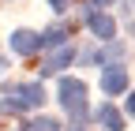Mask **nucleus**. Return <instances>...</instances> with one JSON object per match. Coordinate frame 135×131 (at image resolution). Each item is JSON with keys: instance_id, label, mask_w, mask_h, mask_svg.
Masks as SVG:
<instances>
[{"instance_id": "nucleus-1", "label": "nucleus", "mask_w": 135, "mask_h": 131, "mask_svg": "<svg viewBox=\"0 0 135 131\" xmlns=\"http://www.w3.org/2000/svg\"><path fill=\"white\" fill-rule=\"evenodd\" d=\"M56 101L64 105V112L71 116V124H86V83L71 75H60L56 83Z\"/></svg>"}, {"instance_id": "nucleus-2", "label": "nucleus", "mask_w": 135, "mask_h": 131, "mask_svg": "<svg viewBox=\"0 0 135 131\" xmlns=\"http://www.w3.org/2000/svg\"><path fill=\"white\" fill-rule=\"evenodd\" d=\"M45 86L41 79L38 83H4V101L15 109V112H26V109H41L45 105Z\"/></svg>"}, {"instance_id": "nucleus-3", "label": "nucleus", "mask_w": 135, "mask_h": 131, "mask_svg": "<svg viewBox=\"0 0 135 131\" xmlns=\"http://www.w3.org/2000/svg\"><path fill=\"white\" fill-rule=\"evenodd\" d=\"M128 86H131V75L124 64H105L101 68V94L105 97H120Z\"/></svg>"}, {"instance_id": "nucleus-4", "label": "nucleus", "mask_w": 135, "mask_h": 131, "mask_svg": "<svg viewBox=\"0 0 135 131\" xmlns=\"http://www.w3.org/2000/svg\"><path fill=\"white\" fill-rule=\"evenodd\" d=\"M75 49L71 45H60V49H49V56H41V68H38V75L41 79H49V75H60L64 68H71L75 64Z\"/></svg>"}, {"instance_id": "nucleus-5", "label": "nucleus", "mask_w": 135, "mask_h": 131, "mask_svg": "<svg viewBox=\"0 0 135 131\" xmlns=\"http://www.w3.org/2000/svg\"><path fill=\"white\" fill-rule=\"evenodd\" d=\"M8 49H11L15 56H38V53H41V34H38V30H26V26H19V30H11Z\"/></svg>"}, {"instance_id": "nucleus-6", "label": "nucleus", "mask_w": 135, "mask_h": 131, "mask_svg": "<svg viewBox=\"0 0 135 131\" xmlns=\"http://www.w3.org/2000/svg\"><path fill=\"white\" fill-rule=\"evenodd\" d=\"M86 26H90V34L98 41H113L116 38V23L109 19L105 11H98V8H86Z\"/></svg>"}, {"instance_id": "nucleus-7", "label": "nucleus", "mask_w": 135, "mask_h": 131, "mask_svg": "<svg viewBox=\"0 0 135 131\" xmlns=\"http://www.w3.org/2000/svg\"><path fill=\"white\" fill-rule=\"evenodd\" d=\"M71 23H53V26H45L41 30V49H60L68 45V38H71Z\"/></svg>"}, {"instance_id": "nucleus-8", "label": "nucleus", "mask_w": 135, "mask_h": 131, "mask_svg": "<svg viewBox=\"0 0 135 131\" xmlns=\"http://www.w3.org/2000/svg\"><path fill=\"white\" fill-rule=\"evenodd\" d=\"M94 120L105 127V131H124V116H120V112H116L109 101H101V105L94 109Z\"/></svg>"}, {"instance_id": "nucleus-9", "label": "nucleus", "mask_w": 135, "mask_h": 131, "mask_svg": "<svg viewBox=\"0 0 135 131\" xmlns=\"http://www.w3.org/2000/svg\"><path fill=\"white\" fill-rule=\"evenodd\" d=\"M26 131H60V124H56L53 116H34V120L26 124Z\"/></svg>"}, {"instance_id": "nucleus-10", "label": "nucleus", "mask_w": 135, "mask_h": 131, "mask_svg": "<svg viewBox=\"0 0 135 131\" xmlns=\"http://www.w3.org/2000/svg\"><path fill=\"white\" fill-rule=\"evenodd\" d=\"M128 97H124V112H128V116H135V90H124Z\"/></svg>"}, {"instance_id": "nucleus-11", "label": "nucleus", "mask_w": 135, "mask_h": 131, "mask_svg": "<svg viewBox=\"0 0 135 131\" xmlns=\"http://www.w3.org/2000/svg\"><path fill=\"white\" fill-rule=\"evenodd\" d=\"M49 8H53V11H56V15H64V11H68V8H71V0H49Z\"/></svg>"}, {"instance_id": "nucleus-12", "label": "nucleus", "mask_w": 135, "mask_h": 131, "mask_svg": "<svg viewBox=\"0 0 135 131\" xmlns=\"http://www.w3.org/2000/svg\"><path fill=\"white\" fill-rule=\"evenodd\" d=\"M109 4H116V0H86V8H109Z\"/></svg>"}, {"instance_id": "nucleus-13", "label": "nucleus", "mask_w": 135, "mask_h": 131, "mask_svg": "<svg viewBox=\"0 0 135 131\" xmlns=\"http://www.w3.org/2000/svg\"><path fill=\"white\" fill-rule=\"evenodd\" d=\"M4 71H8V60H4V56H0V75H4Z\"/></svg>"}, {"instance_id": "nucleus-14", "label": "nucleus", "mask_w": 135, "mask_h": 131, "mask_svg": "<svg viewBox=\"0 0 135 131\" xmlns=\"http://www.w3.org/2000/svg\"><path fill=\"white\" fill-rule=\"evenodd\" d=\"M128 8H135V0H128Z\"/></svg>"}]
</instances>
